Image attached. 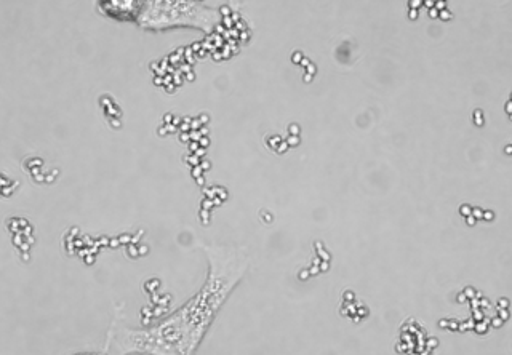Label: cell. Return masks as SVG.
Returning <instances> with one entry per match:
<instances>
[{
  "label": "cell",
  "instance_id": "6da1fadb",
  "mask_svg": "<svg viewBox=\"0 0 512 355\" xmlns=\"http://www.w3.org/2000/svg\"><path fill=\"white\" fill-rule=\"evenodd\" d=\"M207 277L181 308L148 328L112 325L106 338L111 355H196L224 303L247 274L250 260L242 248L204 245Z\"/></svg>",
  "mask_w": 512,
  "mask_h": 355
},
{
  "label": "cell",
  "instance_id": "7a4b0ae2",
  "mask_svg": "<svg viewBox=\"0 0 512 355\" xmlns=\"http://www.w3.org/2000/svg\"><path fill=\"white\" fill-rule=\"evenodd\" d=\"M223 15L220 8L196 0H140L136 26L144 31L164 32L172 29H197L212 34L218 29Z\"/></svg>",
  "mask_w": 512,
  "mask_h": 355
},
{
  "label": "cell",
  "instance_id": "3957f363",
  "mask_svg": "<svg viewBox=\"0 0 512 355\" xmlns=\"http://www.w3.org/2000/svg\"><path fill=\"white\" fill-rule=\"evenodd\" d=\"M98 7L100 12L111 20L133 23L140 7V0H109V2H100Z\"/></svg>",
  "mask_w": 512,
  "mask_h": 355
},
{
  "label": "cell",
  "instance_id": "277c9868",
  "mask_svg": "<svg viewBox=\"0 0 512 355\" xmlns=\"http://www.w3.org/2000/svg\"><path fill=\"white\" fill-rule=\"evenodd\" d=\"M77 355H106V354H77Z\"/></svg>",
  "mask_w": 512,
  "mask_h": 355
}]
</instances>
